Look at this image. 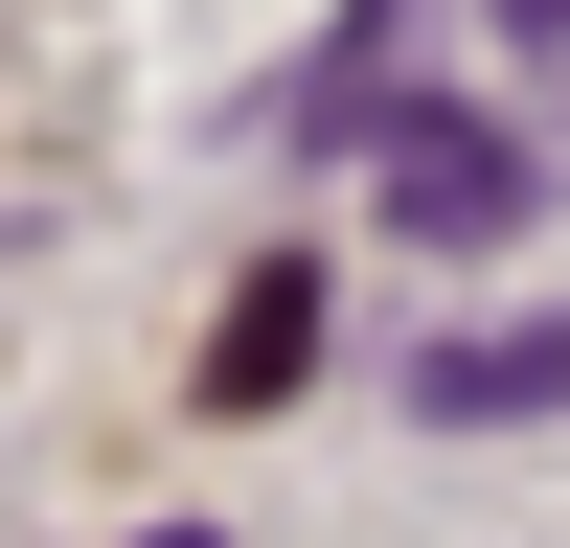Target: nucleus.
<instances>
[{
  "label": "nucleus",
  "instance_id": "f257e3e1",
  "mask_svg": "<svg viewBox=\"0 0 570 548\" xmlns=\"http://www.w3.org/2000/svg\"><path fill=\"white\" fill-rule=\"evenodd\" d=\"M365 183H389V228H411V252H502V228L548 206V160H525V137H502V115H434V91L365 137Z\"/></svg>",
  "mask_w": 570,
  "mask_h": 548
},
{
  "label": "nucleus",
  "instance_id": "f03ea898",
  "mask_svg": "<svg viewBox=\"0 0 570 548\" xmlns=\"http://www.w3.org/2000/svg\"><path fill=\"white\" fill-rule=\"evenodd\" d=\"M411 411H434V434H548L570 411V297L548 320H434V343H411Z\"/></svg>",
  "mask_w": 570,
  "mask_h": 548
},
{
  "label": "nucleus",
  "instance_id": "7ed1b4c3",
  "mask_svg": "<svg viewBox=\"0 0 570 548\" xmlns=\"http://www.w3.org/2000/svg\"><path fill=\"white\" fill-rule=\"evenodd\" d=\"M297 365H320V252H252V297L206 320V411H274Z\"/></svg>",
  "mask_w": 570,
  "mask_h": 548
},
{
  "label": "nucleus",
  "instance_id": "20e7f679",
  "mask_svg": "<svg viewBox=\"0 0 570 548\" xmlns=\"http://www.w3.org/2000/svg\"><path fill=\"white\" fill-rule=\"evenodd\" d=\"M502 46H570V0H502Z\"/></svg>",
  "mask_w": 570,
  "mask_h": 548
},
{
  "label": "nucleus",
  "instance_id": "39448f33",
  "mask_svg": "<svg viewBox=\"0 0 570 548\" xmlns=\"http://www.w3.org/2000/svg\"><path fill=\"white\" fill-rule=\"evenodd\" d=\"M137 548H206V526H137Z\"/></svg>",
  "mask_w": 570,
  "mask_h": 548
}]
</instances>
